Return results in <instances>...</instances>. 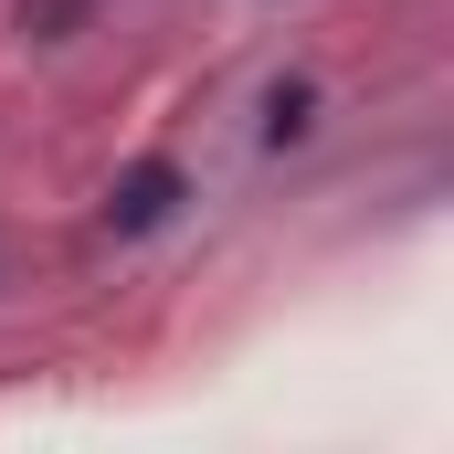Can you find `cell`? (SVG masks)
Instances as JSON below:
<instances>
[{
    "mask_svg": "<svg viewBox=\"0 0 454 454\" xmlns=\"http://www.w3.org/2000/svg\"><path fill=\"white\" fill-rule=\"evenodd\" d=\"M169 212H180V169H169V159H137V169L106 191V223L116 232H159Z\"/></svg>",
    "mask_w": 454,
    "mask_h": 454,
    "instance_id": "1",
    "label": "cell"
},
{
    "mask_svg": "<svg viewBox=\"0 0 454 454\" xmlns=\"http://www.w3.org/2000/svg\"><path fill=\"white\" fill-rule=\"evenodd\" d=\"M264 137L286 148V137H307V85H275V116H264Z\"/></svg>",
    "mask_w": 454,
    "mask_h": 454,
    "instance_id": "2",
    "label": "cell"
}]
</instances>
